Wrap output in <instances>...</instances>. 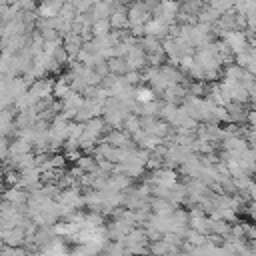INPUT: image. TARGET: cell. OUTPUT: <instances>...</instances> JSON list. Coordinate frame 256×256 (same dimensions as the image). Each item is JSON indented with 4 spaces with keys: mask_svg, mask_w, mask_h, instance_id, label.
<instances>
[{
    "mask_svg": "<svg viewBox=\"0 0 256 256\" xmlns=\"http://www.w3.org/2000/svg\"><path fill=\"white\" fill-rule=\"evenodd\" d=\"M138 98H140V100H150L152 96H150L148 90H140V92H138Z\"/></svg>",
    "mask_w": 256,
    "mask_h": 256,
    "instance_id": "6da1fadb",
    "label": "cell"
}]
</instances>
